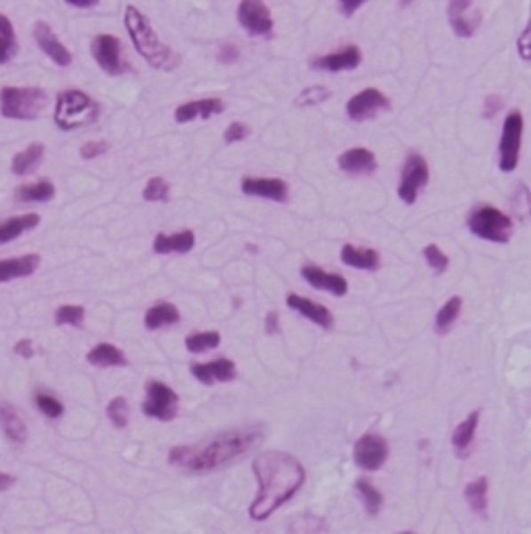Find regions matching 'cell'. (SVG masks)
<instances>
[{"mask_svg": "<svg viewBox=\"0 0 531 534\" xmlns=\"http://www.w3.org/2000/svg\"><path fill=\"white\" fill-rule=\"evenodd\" d=\"M258 479V496L249 506V517L256 522L268 520L291 496L305 485L306 471L296 456L285 451H264L253 460Z\"/></svg>", "mask_w": 531, "mask_h": 534, "instance_id": "obj_1", "label": "cell"}, {"mask_svg": "<svg viewBox=\"0 0 531 534\" xmlns=\"http://www.w3.org/2000/svg\"><path fill=\"white\" fill-rule=\"evenodd\" d=\"M262 439L264 433L259 428L227 430L204 443L172 447L168 460L172 466L187 474H207L249 454Z\"/></svg>", "mask_w": 531, "mask_h": 534, "instance_id": "obj_2", "label": "cell"}, {"mask_svg": "<svg viewBox=\"0 0 531 534\" xmlns=\"http://www.w3.org/2000/svg\"><path fill=\"white\" fill-rule=\"evenodd\" d=\"M126 28L132 36L137 52L151 67L160 68V71H175L178 67V62H181L178 53L160 41L151 21L137 7H126Z\"/></svg>", "mask_w": 531, "mask_h": 534, "instance_id": "obj_3", "label": "cell"}, {"mask_svg": "<svg viewBox=\"0 0 531 534\" xmlns=\"http://www.w3.org/2000/svg\"><path fill=\"white\" fill-rule=\"evenodd\" d=\"M100 107L91 96L79 90H64L58 94L53 122L59 131H77L99 120Z\"/></svg>", "mask_w": 531, "mask_h": 534, "instance_id": "obj_4", "label": "cell"}, {"mask_svg": "<svg viewBox=\"0 0 531 534\" xmlns=\"http://www.w3.org/2000/svg\"><path fill=\"white\" fill-rule=\"evenodd\" d=\"M47 100H50L47 92L43 88H36V85H30V88H11V85H4L0 90V113H3V117H9V120L30 122L41 116Z\"/></svg>", "mask_w": 531, "mask_h": 534, "instance_id": "obj_5", "label": "cell"}, {"mask_svg": "<svg viewBox=\"0 0 531 534\" xmlns=\"http://www.w3.org/2000/svg\"><path fill=\"white\" fill-rule=\"evenodd\" d=\"M468 228L479 239L491 243H508L512 236L514 224L511 215L500 211L491 204H479L472 213L468 215Z\"/></svg>", "mask_w": 531, "mask_h": 534, "instance_id": "obj_6", "label": "cell"}, {"mask_svg": "<svg viewBox=\"0 0 531 534\" xmlns=\"http://www.w3.org/2000/svg\"><path fill=\"white\" fill-rule=\"evenodd\" d=\"M143 413L147 418L170 422L178 415V394L162 381L147 383V398L143 402Z\"/></svg>", "mask_w": 531, "mask_h": 534, "instance_id": "obj_7", "label": "cell"}, {"mask_svg": "<svg viewBox=\"0 0 531 534\" xmlns=\"http://www.w3.org/2000/svg\"><path fill=\"white\" fill-rule=\"evenodd\" d=\"M521 139H523V116L519 111H512L506 117L502 128L500 141V171L512 172L519 166V154H521Z\"/></svg>", "mask_w": 531, "mask_h": 534, "instance_id": "obj_8", "label": "cell"}, {"mask_svg": "<svg viewBox=\"0 0 531 534\" xmlns=\"http://www.w3.org/2000/svg\"><path fill=\"white\" fill-rule=\"evenodd\" d=\"M427 181H430V166H427V160L421 154L413 152L408 158H406L402 181H400V187H398V196L402 198L404 203L415 204L421 187H425Z\"/></svg>", "mask_w": 531, "mask_h": 534, "instance_id": "obj_9", "label": "cell"}, {"mask_svg": "<svg viewBox=\"0 0 531 534\" xmlns=\"http://www.w3.org/2000/svg\"><path fill=\"white\" fill-rule=\"evenodd\" d=\"M91 56L107 75H122L128 71V62L123 60L122 41L113 35H99L91 41Z\"/></svg>", "mask_w": 531, "mask_h": 534, "instance_id": "obj_10", "label": "cell"}, {"mask_svg": "<svg viewBox=\"0 0 531 534\" xmlns=\"http://www.w3.org/2000/svg\"><path fill=\"white\" fill-rule=\"evenodd\" d=\"M389 458V445L381 434H364L353 447V460L364 471H378Z\"/></svg>", "mask_w": 531, "mask_h": 534, "instance_id": "obj_11", "label": "cell"}, {"mask_svg": "<svg viewBox=\"0 0 531 534\" xmlns=\"http://www.w3.org/2000/svg\"><path fill=\"white\" fill-rule=\"evenodd\" d=\"M387 109H389V99L376 88H368L364 92H360V94H355L353 99L346 102V116H349L353 122L374 120L378 113Z\"/></svg>", "mask_w": 531, "mask_h": 534, "instance_id": "obj_12", "label": "cell"}, {"mask_svg": "<svg viewBox=\"0 0 531 534\" xmlns=\"http://www.w3.org/2000/svg\"><path fill=\"white\" fill-rule=\"evenodd\" d=\"M238 21L247 32L256 36H270L273 35V15L270 9L259 0H245L238 4Z\"/></svg>", "mask_w": 531, "mask_h": 534, "instance_id": "obj_13", "label": "cell"}, {"mask_svg": "<svg viewBox=\"0 0 531 534\" xmlns=\"http://www.w3.org/2000/svg\"><path fill=\"white\" fill-rule=\"evenodd\" d=\"M482 13L479 7H474L468 0H459V3L448 4V24L455 30L459 39H470L474 36L476 28L480 26Z\"/></svg>", "mask_w": 531, "mask_h": 534, "instance_id": "obj_14", "label": "cell"}, {"mask_svg": "<svg viewBox=\"0 0 531 534\" xmlns=\"http://www.w3.org/2000/svg\"><path fill=\"white\" fill-rule=\"evenodd\" d=\"M361 64V50L357 45H346L340 52L325 53L321 58H313L311 67L317 71L340 73V71H353Z\"/></svg>", "mask_w": 531, "mask_h": 534, "instance_id": "obj_15", "label": "cell"}, {"mask_svg": "<svg viewBox=\"0 0 531 534\" xmlns=\"http://www.w3.org/2000/svg\"><path fill=\"white\" fill-rule=\"evenodd\" d=\"M241 190L247 196L268 198L274 203H287L289 198V187L283 179H266V177H245L241 181Z\"/></svg>", "mask_w": 531, "mask_h": 534, "instance_id": "obj_16", "label": "cell"}, {"mask_svg": "<svg viewBox=\"0 0 531 534\" xmlns=\"http://www.w3.org/2000/svg\"><path fill=\"white\" fill-rule=\"evenodd\" d=\"M35 39H36V45L43 50V53H47L58 67H70V62H73V53L68 52V47H64V43H59L56 32L52 30L50 24H45V21H36Z\"/></svg>", "mask_w": 531, "mask_h": 534, "instance_id": "obj_17", "label": "cell"}, {"mask_svg": "<svg viewBox=\"0 0 531 534\" xmlns=\"http://www.w3.org/2000/svg\"><path fill=\"white\" fill-rule=\"evenodd\" d=\"M300 273L315 290H325V292L340 296V299L349 292V282H346L343 275L328 273L323 271V268L315 267V264H306V267H302Z\"/></svg>", "mask_w": 531, "mask_h": 534, "instance_id": "obj_18", "label": "cell"}, {"mask_svg": "<svg viewBox=\"0 0 531 534\" xmlns=\"http://www.w3.org/2000/svg\"><path fill=\"white\" fill-rule=\"evenodd\" d=\"M189 373L196 377L200 383L213 386V383H227L236 379V366L232 360L219 358L207 364H192L189 366Z\"/></svg>", "mask_w": 531, "mask_h": 534, "instance_id": "obj_19", "label": "cell"}, {"mask_svg": "<svg viewBox=\"0 0 531 534\" xmlns=\"http://www.w3.org/2000/svg\"><path fill=\"white\" fill-rule=\"evenodd\" d=\"M287 305H289V309L305 315L306 320H311L313 323H317V326L325 328V331H329V328L334 326L332 311H329L328 307L313 303L311 299H305V296L300 294H289L287 296Z\"/></svg>", "mask_w": 531, "mask_h": 534, "instance_id": "obj_20", "label": "cell"}, {"mask_svg": "<svg viewBox=\"0 0 531 534\" xmlns=\"http://www.w3.org/2000/svg\"><path fill=\"white\" fill-rule=\"evenodd\" d=\"M338 166L340 171L349 172V175H370V172L376 171L378 162L376 155H374L370 149L353 147L346 149L345 154H340Z\"/></svg>", "mask_w": 531, "mask_h": 534, "instance_id": "obj_21", "label": "cell"}, {"mask_svg": "<svg viewBox=\"0 0 531 534\" xmlns=\"http://www.w3.org/2000/svg\"><path fill=\"white\" fill-rule=\"evenodd\" d=\"M41 256L39 253H28V256L11 258V260H0V283L13 282V279L30 277L39 271Z\"/></svg>", "mask_w": 531, "mask_h": 534, "instance_id": "obj_22", "label": "cell"}, {"mask_svg": "<svg viewBox=\"0 0 531 534\" xmlns=\"http://www.w3.org/2000/svg\"><path fill=\"white\" fill-rule=\"evenodd\" d=\"M224 102L219 99H202V100H192L186 102V105H178L175 111V120L178 124H186L196 120V117H202V120H209V117L217 116V113L224 111Z\"/></svg>", "mask_w": 531, "mask_h": 534, "instance_id": "obj_23", "label": "cell"}, {"mask_svg": "<svg viewBox=\"0 0 531 534\" xmlns=\"http://www.w3.org/2000/svg\"><path fill=\"white\" fill-rule=\"evenodd\" d=\"M479 422H480V409H476V411L470 413L468 418H465L462 424H457V428H455L453 447L462 460L472 454V445L476 439V428H479Z\"/></svg>", "mask_w": 531, "mask_h": 534, "instance_id": "obj_24", "label": "cell"}, {"mask_svg": "<svg viewBox=\"0 0 531 534\" xmlns=\"http://www.w3.org/2000/svg\"><path fill=\"white\" fill-rule=\"evenodd\" d=\"M340 258L346 267L360 268V271H376L381 267V253L370 247H355V245H345L340 250Z\"/></svg>", "mask_w": 531, "mask_h": 534, "instance_id": "obj_25", "label": "cell"}, {"mask_svg": "<svg viewBox=\"0 0 531 534\" xmlns=\"http://www.w3.org/2000/svg\"><path fill=\"white\" fill-rule=\"evenodd\" d=\"M196 245V235L192 230L177 232V235H158L154 239L155 253H187Z\"/></svg>", "mask_w": 531, "mask_h": 534, "instance_id": "obj_26", "label": "cell"}, {"mask_svg": "<svg viewBox=\"0 0 531 534\" xmlns=\"http://www.w3.org/2000/svg\"><path fill=\"white\" fill-rule=\"evenodd\" d=\"M39 222H41L39 213H24L4 219V222H0V245H4V243L9 241H15L18 236L24 235V232L36 228Z\"/></svg>", "mask_w": 531, "mask_h": 534, "instance_id": "obj_27", "label": "cell"}, {"mask_svg": "<svg viewBox=\"0 0 531 534\" xmlns=\"http://www.w3.org/2000/svg\"><path fill=\"white\" fill-rule=\"evenodd\" d=\"M85 360L91 366H100V369H111V366H128L126 354L122 349H117L111 343H99L96 347H91Z\"/></svg>", "mask_w": 531, "mask_h": 534, "instance_id": "obj_28", "label": "cell"}, {"mask_svg": "<svg viewBox=\"0 0 531 534\" xmlns=\"http://www.w3.org/2000/svg\"><path fill=\"white\" fill-rule=\"evenodd\" d=\"M0 426H3L4 434L11 443L21 445L26 443V424L18 413V409L11 407V404H0Z\"/></svg>", "mask_w": 531, "mask_h": 534, "instance_id": "obj_29", "label": "cell"}, {"mask_svg": "<svg viewBox=\"0 0 531 534\" xmlns=\"http://www.w3.org/2000/svg\"><path fill=\"white\" fill-rule=\"evenodd\" d=\"M181 322V313L172 303H158L149 307L145 313V328L147 331H160V328L172 326V323Z\"/></svg>", "mask_w": 531, "mask_h": 534, "instance_id": "obj_30", "label": "cell"}, {"mask_svg": "<svg viewBox=\"0 0 531 534\" xmlns=\"http://www.w3.org/2000/svg\"><path fill=\"white\" fill-rule=\"evenodd\" d=\"M465 503L476 515H487V505H489V479L479 477L472 483L465 485Z\"/></svg>", "mask_w": 531, "mask_h": 534, "instance_id": "obj_31", "label": "cell"}, {"mask_svg": "<svg viewBox=\"0 0 531 534\" xmlns=\"http://www.w3.org/2000/svg\"><path fill=\"white\" fill-rule=\"evenodd\" d=\"M43 155H45V147L41 143H30L28 147H24L21 152L13 155V162H11V171L15 175H28L41 164Z\"/></svg>", "mask_w": 531, "mask_h": 534, "instance_id": "obj_32", "label": "cell"}, {"mask_svg": "<svg viewBox=\"0 0 531 534\" xmlns=\"http://www.w3.org/2000/svg\"><path fill=\"white\" fill-rule=\"evenodd\" d=\"M53 196H56V186L45 179L20 186L15 190V201L18 203H50Z\"/></svg>", "mask_w": 531, "mask_h": 534, "instance_id": "obj_33", "label": "cell"}, {"mask_svg": "<svg viewBox=\"0 0 531 534\" xmlns=\"http://www.w3.org/2000/svg\"><path fill=\"white\" fill-rule=\"evenodd\" d=\"M18 53V36L11 20L0 13V64H7Z\"/></svg>", "mask_w": 531, "mask_h": 534, "instance_id": "obj_34", "label": "cell"}, {"mask_svg": "<svg viewBox=\"0 0 531 534\" xmlns=\"http://www.w3.org/2000/svg\"><path fill=\"white\" fill-rule=\"evenodd\" d=\"M289 534H328V524L315 514H300L289 520Z\"/></svg>", "mask_w": 531, "mask_h": 534, "instance_id": "obj_35", "label": "cell"}, {"mask_svg": "<svg viewBox=\"0 0 531 534\" xmlns=\"http://www.w3.org/2000/svg\"><path fill=\"white\" fill-rule=\"evenodd\" d=\"M464 300L459 299V296H453V299H448L447 303L440 307V311H438L436 315V332L438 334H447L451 328L455 326V322H457L459 313H462Z\"/></svg>", "mask_w": 531, "mask_h": 534, "instance_id": "obj_36", "label": "cell"}, {"mask_svg": "<svg viewBox=\"0 0 531 534\" xmlns=\"http://www.w3.org/2000/svg\"><path fill=\"white\" fill-rule=\"evenodd\" d=\"M357 494H360V498L364 500L368 515H378V511L383 509V494L378 492V488L372 482H368V479H360V482L355 483Z\"/></svg>", "mask_w": 531, "mask_h": 534, "instance_id": "obj_37", "label": "cell"}, {"mask_svg": "<svg viewBox=\"0 0 531 534\" xmlns=\"http://www.w3.org/2000/svg\"><path fill=\"white\" fill-rule=\"evenodd\" d=\"M221 345V334L215 331L209 332H194L186 339V347L189 354H207L210 349H217Z\"/></svg>", "mask_w": 531, "mask_h": 534, "instance_id": "obj_38", "label": "cell"}, {"mask_svg": "<svg viewBox=\"0 0 531 534\" xmlns=\"http://www.w3.org/2000/svg\"><path fill=\"white\" fill-rule=\"evenodd\" d=\"M85 320V309L81 305H62L53 313L58 326H81Z\"/></svg>", "mask_w": 531, "mask_h": 534, "instance_id": "obj_39", "label": "cell"}, {"mask_svg": "<svg viewBox=\"0 0 531 534\" xmlns=\"http://www.w3.org/2000/svg\"><path fill=\"white\" fill-rule=\"evenodd\" d=\"M107 418L111 419V424L115 426V428H126L130 422V407L126 398L123 396L113 398L107 407Z\"/></svg>", "mask_w": 531, "mask_h": 534, "instance_id": "obj_40", "label": "cell"}, {"mask_svg": "<svg viewBox=\"0 0 531 534\" xmlns=\"http://www.w3.org/2000/svg\"><path fill=\"white\" fill-rule=\"evenodd\" d=\"M35 402H36V409H39V411H41L43 415H47V418H50V419L62 418V413H64V404L59 402L56 396H52V394L36 392Z\"/></svg>", "mask_w": 531, "mask_h": 534, "instance_id": "obj_41", "label": "cell"}, {"mask_svg": "<svg viewBox=\"0 0 531 534\" xmlns=\"http://www.w3.org/2000/svg\"><path fill=\"white\" fill-rule=\"evenodd\" d=\"M168 194H170V186L162 179V177H154L147 181L143 190V198L147 203H164L168 201Z\"/></svg>", "mask_w": 531, "mask_h": 534, "instance_id": "obj_42", "label": "cell"}, {"mask_svg": "<svg viewBox=\"0 0 531 534\" xmlns=\"http://www.w3.org/2000/svg\"><path fill=\"white\" fill-rule=\"evenodd\" d=\"M328 99H329L328 88H323V85H311V88L302 90V94L297 96L296 102L300 107H315V105H321V102Z\"/></svg>", "mask_w": 531, "mask_h": 534, "instance_id": "obj_43", "label": "cell"}, {"mask_svg": "<svg viewBox=\"0 0 531 534\" xmlns=\"http://www.w3.org/2000/svg\"><path fill=\"white\" fill-rule=\"evenodd\" d=\"M424 258L438 275H442L448 268V256L440 250V247L433 245V243L424 250Z\"/></svg>", "mask_w": 531, "mask_h": 534, "instance_id": "obj_44", "label": "cell"}, {"mask_svg": "<svg viewBox=\"0 0 531 534\" xmlns=\"http://www.w3.org/2000/svg\"><path fill=\"white\" fill-rule=\"evenodd\" d=\"M251 134V128L247 126V124L242 122H232L230 126L226 128L224 132V141L230 145V143H238V141H245V139Z\"/></svg>", "mask_w": 531, "mask_h": 534, "instance_id": "obj_45", "label": "cell"}, {"mask_svg": "<svg viewBox=\"0 0 531 534\" xmlns=\"http://www.w3.org/2000/svg\"><path fill=\"white\" fill-rule=\"evenodd\" d=\"M108 149L107 141H88L81 147V158L83 160H94L99 158V155H105Z\"/></svg>", "mask_w": 531, "mask_h": 534, "instance_id": "obj_46", "label": "cell"}, {"mask_svg": "<svg viewBox=\"0 0 531 534\" xmlns=\"http://www.w3.org/2000/svg\"><path fill=\"white\" fill-rule=\"evenodd\" d=\"M217 60L224 64H234L238 60V47L234 43H224L217 52Z\"/></svg>", "mask_w": 531, "mask_h": 534, "instance_id": "obj_47", "label": "cell"}, {"mask_svg": "<svg viewBox=\"0 0 531 534\" xmlns=\"http://www.w3.org/2000/svg\"><path fill=\"white\" fill-rule=\"evenodd\" d=\"M502 105H503V100L500 99V96H487V100H485V111H482V116L485 117H495L497 113L502 111Z\"/></svg>", "mask_w": 531, "mask_h": 534, "instance_id": "obj_48", "label": "cell"}, {"mask_svg": "<svg viewBox=\"0 0 531 534\" xmlns=\"http://www.w3.org/2000/svg\"><path fill=\"white\" fill-rule=\"evenodd\" d=\"M13 352H15V354H18V355H21V358L30 360V358H32V355H35V345H32V341H30V339H21V341H20V343H15Z\"/></svg>", "mask_w": 531, "mask_h": 534, "instance_id": "obj_49", "label": "cell"}, {"mask_svg": "<svg viewBox=\"0 0 531 534\" xmlns=\"http://www.w3.org/2000/svg\"><path fill=\"white\" fill-rule=\"evenodd\" d=\"M361 7H364V0H343V3H338V11L345 18H351V15Z\"/></svg>", "mask_w": 531, "mask_h": 534, "instance_id": "obj_50", "label": "cell"}, {"mask_svg": "<svg viewBox=\"0 0 531 534\" xmlns=\"http://www.w3.org/2000/svg\"><path fill=\"white\" fill-rule=\"evenodd\" d=\"M529 32H531V28L527 26V28L523 30V35L519 36V56H521L525 62H529V58H531L529 56V53H531L529 52Z\"/></svg>", "mask_w": 531, "mask_h": 534, "instance_id": "obj_51", "label": "cell"}, {"mask_svg": "<svg viewBox=\"0 0 531 534\" xmlns=\"http://www.w3.org/2000/svg\"><path fill=\"white\" fill-rule=\"evenodd\" d=\"M279 331H281V328H279V313L270 311L268 315H266V332L276 334Z\"/></svg>", "mask_w": 531, "mask_h": 534, "instance_id": "obj_52", "label": "cell"}, {"mask_svg": "<svg viewBox=\"0 0 531 534\" xmlns=\"http://www.w3.org/2000/svg\"><path fill=\"white\" fill-rule=\"evenodd\" d=\"M15 485V477L9 473H0V492H7Z\"/></svg>", "mask_w": 531, "mask_h": 534, "instance_id": "obj_53", "label": "cell"}, {"mask_svg": "<svg viewBox=\"0 0 531 534\" xmlns=\"http://www.w3.org/2000/svg\"><path fill=\"white\" fill-rule=\"evenodd\" d=\"M70 7H81V9H90L96 7V0H67Z\"/></svg>", "mask_w": 531, "mask_h": 534, "instance_id": "obj_54", "label": "cell"}, {"mask_svg": "<svg viewBox=\"0 0 531 534\" xmlns=\"http://www.w3.org/2000/svg\"><path fill=\"white\" fill-rule=\"evenodd\" d=\"M402 534H415V532H402Z\"/></svg>", "mask_w": 531, "mask_h": 534, "instance_id": "obj_55", "label": "cell"}]
</instances>
